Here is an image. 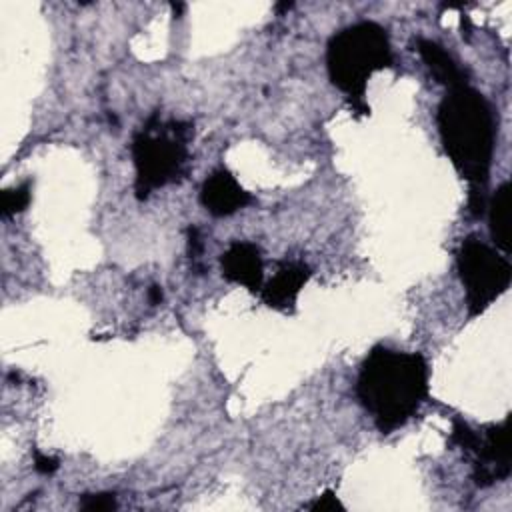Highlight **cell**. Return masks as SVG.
<instances>
[{"instance_id": "obj_1", "label": "cell", "mask_w": 512, "mask_h": 512, "mask_svg": "<svg viewBox=\"0 0 512 512\" xmlns=\"http://www.w3.org/2000/svg\"><path fill=\"white\" fill-rule=\"evenodd\" d=\"M442 146L468 180V212L480 218L486 212V184L494 156V114L488 100L472 86H456L446 92L436 112Z\"/></svg>"}, {"instance_id": "obj_2", "label": "cell", "mask_w": 512, "mask_h": 512, "mask_svg": "<svg viewBox=\"0 0 512 512\" xmlns=\"http://www.w3.org/2000/svg\"><path fill=\"white\" fill-rule=\"evenodd\" d=\"M356 396L380 432H394L416 416L428 398L424 356L374 346L360 364Z\"/></svg>"}, {"instance_id": "obj_3", "label": "cell", "mask_w": 512, "mask_h": 512, "mask_svg": "<svg viewBox=\"0 0 512 512\" xmlns=\"http://www.w3.org/2000/svg\"><path fill=\"white\" fill-rule=\"evenodd\" d=\"M392 64L394 54L388 32L376 22L364 20L346 26L336 32L326 46L330 82L350 98L358 114H370L364 94L372 74Z\"/></svg>"}, {"instance_id": "obj_4", "label": "cell", "mask_w": 512, "mask_h": 512, "mask_svg": "<svg viewBox=\"0 0 512 512\" xmlns=\"http://www.w3.org/2000/svg\"><path fill=\"white\" fill-rule=\"evenodd\" d=\"M192 136L194 126L190 122L162 120L156 112L134 132L130 150L138 200H146L154 190L180 182L188 174Z\"/></svg>"}, {"instance_id": "obj_5", "label": "cell", "mask_w": 512, "mask_h": 512, "mask_svg": "<svg viewBox=\"0 0 512 512\" xmlns=\"http://www.w3.org/2000/svg\"><path fill=\"white\" fill-rule=\"evenodd\" d=\"M456 266L466 290L470 318L482 314L498 296H502L512 280L510 262L474 236L462 240Z\"/></svg>"}, {"instance_id": "obj_6", "label": "cell", "mask_w": 512, "mask_h": 512, "mask_svg": "<svg viewBox=\"0 0 512 512\" xmlns=\"http://www.w3.org/2000/svg\"><path fill=\"white\" fill-rule=\"evenodd\" d=\"M468 454L474 458L472 480L476 486L488 488L494 482L506 480L512 470L510 418L478 430L476 444Z\"/></svg>"}, {"instance_id": "obj_7", "label": "cell", "mask_w": 512, "mask_h": 512, "mask_svg": "<svg viewBox=\"0 0 512 512\" xmlns=\"http://www.w3.org/2000/svg\"><path fill=\"white\" fill-rule=\"evenodd\" d=\"M200 202L212 216H230L252 202V196L224 168L214 170L200 188Z\"/></svg>"}, {"instance_id": "obj_8", "label": "cell", "mask_w": 512, "mask_h": 512, "mask_svg": "<svg viewBox=\"0 0 512 512\" xmlns=\"http://www.w3.org/2000/svg\"><path fill=\"white\" fill-rule=\"evenodd\" d=\"M222 276L228 282L240 284L250 292L262 290L264 280V264L260 248L252 242H232L220 256Z\"/></svg>"}, {"instance_id": "obj_9", "label": "cell", "mask_w": 512, "mask_h": 512, "mask_svg": "<svg viewBox=\"0 0 512 512\" xmlns=\"http://www.w3.org/2000/svg\"><path fill=\"white\" fill-rule=\"evenodd\" d=\"M310 268L298 260H286L278 266L276 274L262 286L260 296L268 308L288 312L294 308L296 298L310 278Z\"/></svg>"}, {"instance_id": "obj_10", "label": "cell", "mask_w": 512, "mask_h": 512, "mask_svg": "<svg viewBox=\"0 0 512 512\" xmlns=\"http://www.w3.org/2000/svg\"><path fill=\"white\" fill-rule=\"evenodd\" d=\"M416 50L438 84L446 86L448 90L468 84L466 72L456 64V60L440 44L426 38H418Z\"/></svg>"}, {"instance_id": "obj_11", "label": "cell", "mask_w": 512, "mask_h": 512, "mask_svg": "<svg viewBox=\"0 0 512 512\" xmlns=\"http://www.w3.org/2000/svg\"><path fill=\"white\" fill-rule=\"evenodd\" d=\"M490 216V236L504 254L510 252L512 240H510V182H504L498 186V190L490 198L488 206Z\"/></svg>"}, {"instance_id": "obj_12", "label": "cell", "mask_w": 512, "mask_h": 512, "mask_svg": "<svg viewBox=\"0 0 512 512\" xmlns=\"http://www.w3.org/2000/svg\"><path fill=\"white\" fill-rule=\"evenodd\" d=\"M30 204V182H24L14 188H6L0 196V214L2 218H10L26 210Z\"/></svg>"}, {"instance_id": "obj_13", "label": "cell", "mask_w": 512, "mask_h": 512, "mask_svg": "<svg viewBox=\"0 0 512 512\" xmlns=\"http://www.w3.org/2000/svg\"><path fill=\"white\" fill-rule=\"evenodd\" d=\"M478 430H474L470 424H466L462 418L452 420V432H450V444L462 448L466 454L472 450L476 444Z\"/></svg>"}, {"instance_id": "obj_14", "label": "cell", "mask_w": 512, "mask_h": 512, "mask_svg": "<svg viewBox=\"0 0 512 512\" xmlns=\"http://www.w3.org/2000/svg\"><path fill=\"white\" fill-rule=\"evenodd\" d=\"M80 508L86 512H110L118 508L116 494L112 492H98V494H84L80 498Z\"/></svg>"}, {"instance_id": "obj_15", "label": "cell", "mask_w": 512, "mask_h": 512, "mask_svg": "<svg viewBox=\"0 0 512 512\" xmlns=\"http://www.w3.org/2000/svg\"><path fill=\"white\" fill-rule=\"evenodd\" d=\"M188 256L192 260V270H196V274H202V266H200V256H202V238H200V230L196 226H188Z\"/></svg>"}, {"instance_id": "obj_16", "label": "cell", "mask_w": 512, "mask_h": 512, "mask_svg": "<svg viewBox=\"0 0 512 512\" xmlns=\"http://www.w3.org/2000/svg\"><path fill=\"white\" fill-rule=\"evenodd\" d=\"M308 508L312 512H334V510H342L344 506H342V502L338 500V496L332 490H326L312 504H308Z\"/></svg>"}, {"instance_id": "obj_17", "label": "cell", "mask_w": 512, "mask_h": 512, "mask_svg": "<svg viewBox=\"0 0 512 512\" xmlns=\"http://www.w3.org/2000/svg\"><path fill=\"white\" fill-rule=\"evenodd\" d=\"M58 466H60L58 458L46 456V454H42V452H38V450L34 452V468H36V472L50 476V474H54V472L58 470Z\"/></svg>"}, {"instance_id": "obj_18", "label": "cell", "mask_w": 512, "mask_h": 512, "mask_svg": "<svg viewBox=\"0 0 512 512\" xmlns=\"http://www.w3.org/2000/svg\"><path fill=\"white\" fill-rule=\"evenodd\" d=\"M162 298H164V294H162V288L158 286V284H154V286H150L148 288V300H150V304H160L162 302Z\"/></svg>"}, {"instance_id": "obj_19", "label": "cell", "mask_w": 512, "mask_h": 512, "mask_svg": "<svg viewBox=\"0 0 512 512\" xmlns=\"http://www.w3.org/2000/svg\"><path fill=\"white\" fill-rule=\"evenodd\" d=\"M170 6H172V10H174V16H180V12L184 10V4H174V2H172Z\"/></svg>"}, {"instance_id": "obj_20", "label": "cell", "mask_w": 512, "mask_h": 512, "mask_svg": "<svg viewBox=\"0 0 512 512\" xmlns=\"http://www.w3.org/2000/svg\"><path fill=\"white\" fill-rule=\"evenodd\" d=\"M292 8V2H284V4H276V10H288Z\"/></svg>"}]
</instances>
